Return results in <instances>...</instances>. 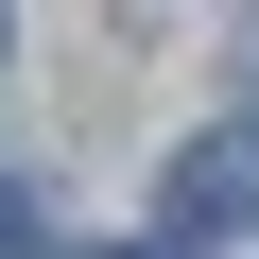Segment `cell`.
Returning a JSON list of instances; mask_svg holds the SVG:
<instances>
[{"label": "cell", "mask_w": 259, "mask_h": 259, "mask_svg": "<svg viewBox=\"0 0 259 259\" xmlns=\"http://www.w3.org/2000/svg\"><path fill=\"white\" fill-rule=\"evenodd\" d=\"M52 242H69V225H52V190H35V173H0V259H52Z\"/></svg>", "instance_id": "obj_2"}, {"label": "cell", "mask_w": 259, "mask_h": 259, "mask_svg": "<svg viewBox=\"0 0 259 259\" xmlns=\"http://www.w3.org/2000/svg\"><path fill=\"white\" fill-rule=\"evenodd\" d=\"M121 259H207V242H121Z\"/></svg>", "instance_id": "obj_3"}, {"label": "cell", "mask_w": 259, "mask_h": 259, "mask_svg": "<svg viewBox=\"0 0 259 259\" xmlns=\"http://www.w3.org/2000/svg\"><path fill=\"white\" fill-rule=\"evenodd\" d=\"M207 225H259V139H190L173 156V242H207Z\"/></svg>", "instance_id": "obj_1"}]
</instances>
